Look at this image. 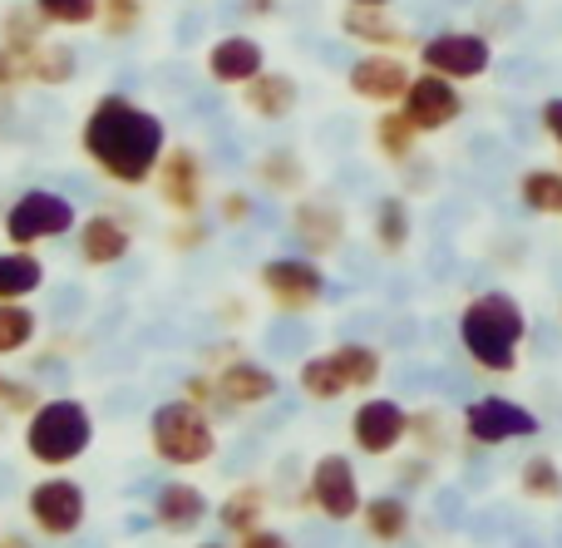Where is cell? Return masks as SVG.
<instances>
[{
	"label": "cell",
	"instance_id": "obj_1",
	"mask_svg": "<svg viewBox=\"0 0 562 548\" xmlns=\"http://www.w3.org/2000/svg\"><path fill=\"white\" fill-rule=\"evenodd\" d=\"M79 148L109 183L144 188L168 154V124L128 94H99L79 124Z\"/></svg>",
	"mask_w": 562,
	"mask_h": 548
},
{
	"label": "cell",
	"instance_id": "obj_2",
	"mask_svg": "<svg viewBox=\"0 0 562 548\" xmlns=\"http://www.w3.org/2000/svg\"><path fill=\"white\" fill-rule=\"evenodd\" d=\"M528 336V312L518 306V297L508 292H479L474 302L459 312V346L469 351V361L479 371L508 376L518 366V346Z\"/></svg>",
	"mask_w": 562,
	"mask_h": 548
},
{
	"label": "cell",
	"instance_id": "obj_3",
	"mask_svg": "<svg viewBox=\"0 0 562 548\" xmlns=\"http://www.w3.org/2000/svg\"><path fill=\"white\" fill-rule=\"evenodd\" d=\"M25 455L49 474H65L94 450V415L79 395H45L35 415L25 421Z\"/></svg>",
	"mask_w": 562,
	"mask_h": 548
},
{
	"label": "cell",
	"instance_id": "obj_4",
	"mask_svg": "<svg viewBox=\"0 0 562 548\" xmlns=\"http://www.w3.org/2000/svg\"><path fill=\"white\" fill-rule=\"evenodd\" d=\"M148 450L168 470H203L217 455V421L203 405L173 395V401L154 405V415H148Z\"/></svg>",
	"mask_w": 562,
	"mask_h": 548
},
{
	"label": "cell",
	"instance_id": "obj_5",
	"mask_svg": "<svg viewBox=\"0 0 562 548\" xmlns=\"http://www.w3.org/2000/svg\"><path fill=\"white\" fill-rule=\"evenodd\" d=\"M25 519L45 539H75L89 524V494L75 474H45L25 490Z\"/></svg>",
	"mask_w": 562,
	"mask_h": 548
},
{
	"label": "cell",
	"instance_id": "obj_6",
	"mask_svg": "<svg viewBox=\"0 0 562 548\" xmlns=\"http://www.w3.org/2000/svg\"><path fill=\"white\" fill-rule=\"evenodd\" d=\"M5 227V243L10 247H40V243H55V237H69L79 227V213L65 193H49V188H30L20 193L15 203L5 208L0 217Z\"/></svg>",
	"mask_w": 562,
	"mask_h": 548
},
{
	"label": "cell",
	"instance_id": "obj_7",
	"mask_svg": "<svg viewBox=\"0 0 562 548\" xmlns=\"http://www.w3.org/2000/svg\"><path fill=\"white\" fill-rule=\"evenodd\" d=\"M257 287L267 292V302L286 316H301L311 306L326 302V272H321L316 257H301V253H286V257H267L257 267Z\"/></svg>",
	"mask_w": 562,
	"mask_h": 548
},
{
	"label": "cell",
	"instance_id": "obj_8",
	"mask_svg": "<svg viewBox=\"0 0 562 548\" xmlns=\"http://www.w3.org/2000/svg\"><path fill=\"white\" fill-rule=\"evenodd\" d=\"M301 504H306V510H316L321 519H330V524L360 519L366 494H360V474H356V465H350V455H340V450L321 455V460L311 465V474H306Z\"/></svg>",
	"mask_w": 562,
	"mask_h": 548
},
{
	"label": "cell",
	"instance_id": "obj_9",
	"mask_svg": "<svg viewBox=\"0 0 562 548\" xmlns=\"http://www.w3.org/2000/svg\"><path fill=\"white\" fill-rule=\"evenodd\" d=\"M419 69L445 75L454 85H474L494 69V45H488V35H474V30H439V35L419 40Z\"/></svg>",
	"mask_w": 562,
	"mask_h": 548
},
{
	"label": "cell",
	"instance_id": "obj_10",
	"mask_svg": "<svg viewBox=\"0 0 562 548\" xmlns=\"http://www.w3.org/2000/svg\"><path fill=\"white\" fill-rule=\"evenodd\" d=\"M154 193L173 217H203V203H207L203 154L193 144H168L164 164L154 174Z\"/></svg>",
	"mask_w": 562,
	"mask_h": 548
},
{
	"label": "cell",
	"instance_id": "obj_11",
	"mask_svg": "<svg viewBox=\"0 0 562 548\" xmlns=\"http://www.w3.org/2000/svg\"><path fill=\"white\" fill-rule=\"evenodd\" d=\"M409 440V411L395 395H366V401L350 411V445L370 460H385L400 445Z\"/></svg>",
	"mask_w": 562,
	"mask_h": 548
},
{
	"label": "cell",
	"instance_id": "obj_12",
	"mask_svg": "<svg viewBox=\"0 0 562 548\" xmlns=\"http://www.w3.org/2000/svg\"><path fill=\"white\" fill-rule=\"evenodd\" d=\"M464 435L474 445H484V450H494V445L538 435V415L528 405L508 401V395H474L464 405Z\"/></svg>",
	"mask_w": 562,
	"mask_h": 548
},
{
	"label": "cell",
	"instance_id": "obj_13",
	"mask_svg": "<svg viewBox=\"0 0 562 548\" xmlns=\"http://www.w3.org/2000/svg\"><path fill=\"white\" fill-rule=\"evenodd\" d=\"M400 109H405V119L419 128V134H439V128H449V124H459V119H464V94H459L454 79L419 69V75L409 79Z\"/></svg>",
	"mask_w": 562,
	"mask_h": 548
},
{
	"label": "cell",
	"instance_id": "obj_14",
	"mask_svg": "<svg viewBox=\"0 0 562 548\" xmlns=\"http://www.w3.org/2000/svg\"><path fill=\"white\" fill-rule=\"evenodd\" d=\"M217 415H237V411H257V405L277 401L281 381L272 366L252 361V356H233L217 366Z\"/></svg>",
	"mask_w": 562,
	"mask_h": 548
},
{
	"label": "cell",
	"instance_id": "obj_15",
	"mask_svg": "<svg viewBox=\"0 0 562 548\" xmlns=\"http://www.w3.org/2000/svg\"><path fill=\"white\" fill-rule=\"evenodd\" d=\"M409 79H415V69H409L405 55H385V49H366V55L356 59V65L346 69V85L356 99H366V104H400L409 89Z\"/></svg>",
	"mask_w": 562,
	"mask_h": 548
},
{
	"label": "cell",
	"instance_id": "obj_16",
	"mask_svg": "<svg viewBox=\"0 0 562 548\" xmlns=\"http://www.w3.org/2000/svg\"><path fill=\"white\" fill-rule=\"evenodd\" d=\"M291 237H296L301 257H330L346 243V213H340L330 198H301L291 208Z\"/></svg>",
	"mask_w": 562,
	"mask_h": 548
},
{
	"label": "cell",
	"instance_id": "obj_17",
	"mask_svg": "<svg viewBox=\"0 0 562 548\" xmlns=\"http://www.w3.org/2000/svg\"><path fill=\"white\" fill-rule=\"evenodd\" d=\"M75 247L85 267H119L128 253H134V227L119 213H89L79 217L75 227Z\"/></svg>",
	"mask_w": 562,
	"mask_h": 548
},
{
	"label": "cell",
	"instance_id": "obj_18",
	"mask_svg": "<svg viewBox=\"0 0 562 548\" xmlns=\"http://www.w3.org/2000/svg\"><path fill=\"white\" fill-rule=\"evenodd\" d=\"M148 510H154V524L164 534H193L213 519V500H207L203 484H193V480H164L154 490Z\"/></svg>",
	"mask_w": 562,
	"mask_h": 548
},
{
	"label": "cell",
	"instance_id": "obj_19",
	"mask_svg": "<svg viewBox=\"0 0 562 548\" xmlns=\"http://www.w3.org/2000/svg\"><path fill=\"white\" fill-rule=\"evenodd\" d=\"M267 69V49L257 35H243V30H233V35L213 40V49H207V79L223 89H243L252 85L257 75Z\"/></svg>",
	"mask_w": 562,
	"mask_h": 548
},
{
	"label": "cell",
	"instance_id": "obj_20",
	"mask_svg": "<svg viewBox=\"0 0 562 548\" xmlns=\"http://www.w3.org/2000/svg\"><path fill=\"white\" fill-rule=\"evenodd\" d=\"M267 510H272V490L247 480V484H233V490L213 504V524L227 534V539H247L252 529L267 524Z\"/></svg>",
	"mask_w": 562,
	"mask_h": 548
},
{
	"label": "cell",
	"instance_id": "obj_21",
	"mask_svg": "<svg viewBox=\"0 0 562 548\" xmlns=\"http://www.w3.org/2000/svg\"><path fill=\"white\" fill-rule=\"evenodd\" d=\"M340 35L356 40V45H366V49H385V55H400V49H409V30L400 25L390 10L346 5V10H340Z\"/></svg>",
	"mask_w": 562,
	"mask_h": 548
},
{
	"label": "cell",
	"instance_id": "obj_22",
	"mask_svg": "<svg viewBox=\"0 0 562 548\" xmlns=\"http://www.w3.org/2000/svg\"><path fill=\"white\" fill-rule=\"evenodd\" d=\"M360 529L375 544H405L415 529V510H409L405 494H370L360 504Z\"/></svg>",
	"mask_w": 562,
	"mask_h": 548
},
{
	"label": "cell",
	"instance_id": "obj_23",
	"mask_svg": "<svg viewBox=\"0 0 562 548\" xmlns=\"http://www.w3.org/2000/svg\"><path fill=\"white\" fill-rule=\"evenodd\" d=\"M243 104H247V114H257V119H286L291 109L301 104V85L286 75V69H262V75L252 79V85H243Z\"/></svg>",
	"mask_w": 562,
	"mask_h": 548
},
{
	"label": "cell",
	"instance_id": "obj_24",
	"mask_svg": "<svg viewBox=\"0 0 562 548\" xmlns=\"http://www.w3.org/2000/svg\"><path fill=\"white\" fill-rule=\"evenodd\" d=\"M45 287V262L35 247H5L0 253V302H30Z\"/></svg>",
	"mask_w": 562,
	"mask_h": 548
},
{
	"label": "cell",
	"instance_id": "obj_25",
	"mask_svg": "<svg viewBox=\"0 0 562 548\" xmlns=\"http://www.w3.org/2000/svg\"><path fill=\"white\" fill-rule=\"evenodd\" d=\"M370 237H375V247L385 257H400L409 247V237H415V217H409V203L400 193H385L375 203V213H370Z\"/></svg>",
	"mask_w": 562,
	"mask_h": 548
},
{
	"label": "cell",
	"instance_id": "obj_26",
	"mask_svg": "<svg viewBox=\"0 0 562 548\" xmlns=\"http://www.w3.org/2000/svg\"><path fill=\"white\" fill-rule=\"evenodd\" d=\"M25 85H45V89H59V85H69L75 79V69H79V55L65 45V40H40L35 49H30L25 59Z\"/></svg>",
	"mask_w": 562,
	"mask_h": 548
},
{
	"label": "cell",
	"instance_id": "obj_27",
	"mask_svg": "<svg viewBox=\"0 0 562 548\" xmlns=\"http://www.w3.org/2000/svg\"><path fill=\"white\" fill-rule=\"evenodd\" d=\"M45 30H49V20L35 10V0H15V5H5V15H0V45L25 59L40 40H49Z\"/></svg>",
	"mask_w": 562,
	"mask_h": 548
},
{
	"label": "cell",
	"instance_id": "obj_28",
	"mask_svg": "<svg viewBox=\"0 0 562 548\" xmlns=\"http://www.w3.org/2000/svg\"><path fill=\"white\" fill-rule=\"evenodd\" d=\"M419 128L405 119V109H380V119H375V148H380V158H390V164H400L405 168L409 158H419Z\"/></svg>",
	"mask_w": 562,
	"mask_h": 548
},
{
	"label": "cell",
	"instance_id": "obj_29",
	"mask_svg": "<svg viewBox=\"0 0 562 548\" xmlns=\"http://www.w3.org/2000/svg\"><path fill=\"white\" fill-rule=\"evenodd\" d=\"M296 385H301V395H306V401H321V405L340 401V395L350 391L346 376H340V366H336V356H330V351L306 356V361L296 366Z\"/></svg>",
	"mask_w": 562,
	"mask_h": 548
},
{
	"label": "cell",
	"instance_id": "obj_30",
	"mask_svg": "<svg viewBox=\"0 0 562 548\" xmlns=\"http://www.w3.org/2000/svg\"><path fill=\"white\" fill-rule=\"evenodd\" d=\"M330 356H336V366H340V376H346L350 391H370V385L385 376V356L366 342H340Z\"/></svg>",
	"mask_w": 562,
	"mask_h": 548
},
{
	"label": "cell",
	"instance_id": "obj_31",
	"mask_svg": "<svg viewBox=\"0 0 562 548\" xmlns=\"http://www.w3.org/2000/svg\"><path fill=\"white\" fill-rule=\"evenodd\" d=\"M257 183L267 193H301L306 188V164H301L296 148H272V154L257 158Z\"/></svg>",
	"mask_w": 562,
	"mask_h": 548
},
{
	"label": "cell",
	"instance_id": "obj_32",
	"mask_svg": "<svg viewBox=\"0 0 562 548\" xmlns=\"http://www.w3.org/2000/svg\"><path fill=\"white\" fill-rule=\"evenodd\" d=\"M518 198H524L528 213L562 217V168H528L518 178Z\"/></svg>",
	"mask_w": 562,
	"mask_h": 548
},
{
	"label": "cell",
	"instance_id": "obj_33",
	"mask_svg": "<svg viewBox=\"0 0 562 548\" xmlns=\"http://www.w3.org/2000/svg\"><path fill=\"white\" fill-rule=\"evenodd\" d=\"M40 316L25 302H0V356H20L25 346H35Z\"/></svg>",
	"mask_w": 562,
	"mask_h": 548
},
{
	"label": "cell",
	"instance_id": "obj_34",
	"mask_svg": "<svg viewBox=\"0 0 562 548\" xmlns=\"http://www.w3.org/2000/svg\"><path fill=\"white\" fill-rule=\"evenodd\" d=\"M409 440L419 445V455H445L454 445V430H449V415L439 405H425V411H409Z\"/></svg>",
	"mask_w": 562,
	"mask_h": 548
},
{
	"label": "cell",
	"instance_id": "obj_35",
	"mask_svg": "<svg viewBox=\"0 0 562 548\" xmlns=\"http://www.w3.org/2000/svg\"><path fill=\"white\" fill-rule=\"evenodd\" d=\"M518 480H524L528 500H562V470H558L553 455H528Z\"/></svg>",
	"mask_w": 562,
	"mask_h": 548
},
{
	"label": "cell",
	"instance_id": "obj_36",
	"mask_svg": "<svg viewBox=\"0 0 562 548\" xmlns=\"http://www.w3.org/2000/svg\"><path fill=\"white\" fill-rule=\"evenodd\" d=\"M40 405H45V395H40L35 376H0V411H5V415L30 421Z\"/></svg>",
	"mask_w": 562,
	"mask_h": 548
},
{
	"label": "cell",
	"instance_id": "obj_37",
	"mask_svg": "<svg viewBox=\"0 0 562 548\" xmlns=\"http://www.w3.org/2000/svg\"><path fill=\"white\" fill-rule=\"evenodd\" d=\"M99 5H104V0H35L40 15H45L49 25H65V30L94 25V20H99Z\"/></svg>",
	"mask_w": 562,
	"mask_h": 548
},
{
	"label": "cell",
	"instance_id": "obj_38",
	"mask_svg": "<svg viewBox=\"0 0 562 548\" xmlns=\"http://www.w3.org/2000/svg\"><path fill=\"white\" fill-rule=\"evenodd\" d=\"M99 20H104V35H134L144 25V0H104L99 5Z\"/></svg>",
	"mask_w": 562,
	"mask_h": 548
},
{
	"label": "cell",
	"instance_id": "obj_39",
	"mask_svg": "<svg viewBox=\"0 0 562 548\" xmlns=\"http://www.w3.org/2000/svg\"><path fill=\"white\" fill-rule=\"evenodd\" d=\"M207 237H213L207 217H178V223L168 227V247H173V253H198V247H207Z\"/></svg>",
	"mask_w": 562,
	"mask_h": 548
},
{
	"label": "cell",
	"instance_id": "obj_40",
	"mask_svg": "<svg viewBox=\"0 0 562 548\" xmlns=\"http://www.w3.org/2000/svg\"><path fill=\"white\" fill-rule=\"evenodd\" d=\"M183 401H193V405H203L207 415L217 421V376L213 371H193V376H183Z\"/></svg>",
	"mask_w": 562,
	"mask_h": 548
},
{
	"label": "cell",
	"instance_id": "obj_41",
	"mask_svg": "<svg viewBox=\"0 0 562 548\" xmlns=\"http://www.w3.org/2000/svg\"><path fill=\"white\" fill-rule=\"evenodd\" d=\"M429 480H435V460H429V455H415V460H405L395 470V484H400L395 494H415V490H425Z\"/></svg>",
	"mask_w": 562,
	"mask_h": 548
},
{
	"label": "cell",
	"instance_id": "obj_42",
	"mask_svg": "<svg viewBox=\"0 0 562 548\" xmlns=\"http://www.w3.org/2000/svg\"><path fill=\"white\" fill-rule=\"evenodd\" d=\"M252 193H243V188H227L223 198H217V217L223 223H233V227H243V223H252Z\"/></svg>",
	"mask_w": 562,
	"mask_h": 548
},
{
	"label": "cell",
	"instance_id": "obj_43",
	"mask_svg": "<svg viewBox=\"0 0 562 548\" xmlns=\"http://www.w3.org/2000/svg\"><path fill=\"white\" fill-rule=\"evenodd\" d=\"M237 548H296V544H291L281 529H272V524H262V529H252L247 539H237Z\"/></svg>",
	"mask_w": 562,
	"mask_h": 548
},
{
	"label": "cell",
	"instance_id": "obj_44",
	"mask_svg": "<svg viewBox=\"0 0 562 548\" xmlns=\"http://www.w3.org/2000/svg\"><path fill=\"white\" fill-rule=\"evenodd\" d=\"M538 119H543V134H548V138H553V144L562 148V94L543 99V114H538Z\"/></svg>",
	"mask_w": 562,
	"mask_h": 548
},
{
	"label": "cell",
	"instance_id": "obj_45",
	"mask_svg": "<svg viewBox=\"0 0 562 548\" xmlns=\"http://www.w3.org/2000/svg\"><path fill=\"white\" fill-rule=\"evenodd\" d=\"M15 85H25V65H20V55H10L0 45V89H15Z\"/></svg>",
	"mask_w": 562,
	"mask_h": 548
},
{
	"label": "cell",
	"instance_id": "obj_46",
	"mask_svg": "<svg viewBox=\"0 0 562 548\" xmlns=\"http://www.w3.org/2000/svg\"><path fill=\"white\" fill-rule=\"evenodd\" d=\"M439 519H464V494H439Z\"/></svg>",
	"mask_w": 562,
	"mask_h": 548
},
{
	"label": "cell",
	"instance_id": "obj_47",
	"mask_svg": "<svg viewBox=\"0 0 562 548\" xmlns=\"http://www.w3.org/2000/svg\"><path fill=\"white\" fill-rule=\"evenodd\" d=\"M346 5H360V10H390L395 0H346Z\"/></svg>",
	"mask_w": 562,
	"mask_h": 548
},
{
	"label": "cell",
	"instance_id": "obj_48",
	"mask_svg": "<svg viewBox=\"0 0 562 548\" xmlns=\"http://www.w3.org/2000/svg\"><path fill=\"white\" fill-rule=\"evenodd\" d=\"M193 548H233V544H223V539H207V544H193Z\"/></svg>",
	"mask_w": 562,
	"mask_h": 548
},
{
	"label": "cell",
	"instance_id": "obj_49",
	"mask_svg": "<svg viewBox=\"0 0 562 548\" xmlns=\"http://www.w3.org/2000/svg\"><path fill=\"white\" fill-rule=\"evenodd\" d=\"M0 548H25V544H20V539H0Z\"/></svg>",
	"mask_w": 562,
	"mask_h": 548
},
{
	"label": "cell",
	"instance_id": "obj_50",
	"mask_svg": "<svg viewBox=\"0 0 562 548\" xmlns=\"http://www.w3.org/2000/svg\"><path fill=\"white\" fill-rule=\"evenodd\" d=\"M518 548H538V544H524V539H518Z\"/></svg>",
	"mask_w": 562,
	"mask_h": 548
}]
</instances>
